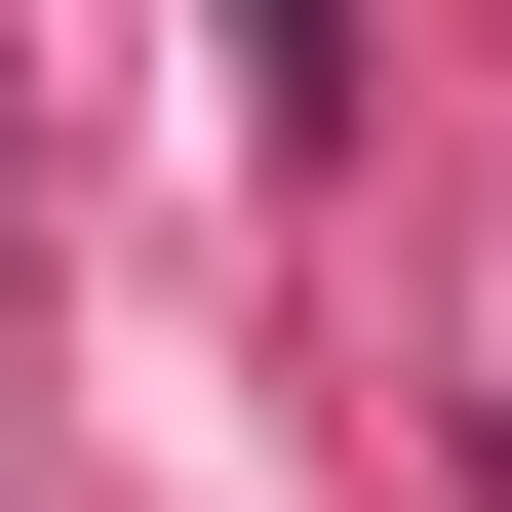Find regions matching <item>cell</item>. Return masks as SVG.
Returning a JSON list of instances; mask_svg holds the SVG:
<instances>
[{"mask_svg":"<svg viewBox=\"0 0 512 512\" xmlns=\"http://www.w3.org/2000/svg\"><path fill=\"white\" fill-rule=\"evenodd\" d=\"M237 79H276V119H355V0H237Z\"/></svg>","mask_w":512,"mask_h":512,"instance_id":"cell-1","label":"cell"}]
</instances>
